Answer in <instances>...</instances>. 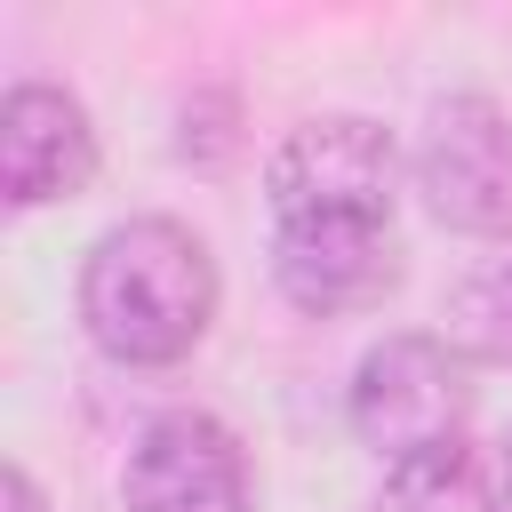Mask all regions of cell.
Returning a JSON list of instances; mask_svg holds the SVG:
<instances>
[{"label":"cell","mask_w":512,"mask_h":512,"mask_svg":"<svg viewBox=\"0 0 512 512\" xmlns=\"http://www.w3.org/2000/svg\"><path fill=\"white\" fill-rule=\"evenodd\" d=\"M464 416H472V360L448 336L400 328V336L368 344V360L352 376V432L384 464L464 448Z\"/></svg>","instance_id":"7a4b0ae2"},{"label":"cell","mask_w":512,"mask_h":512,"mask_svg":"<svg viewBox=\"0 0 512 512\" xmlns=\"http://www.w3.org/2000/svg\"><path fill=\"white\" fill-rule=\"evenodd\" d=\"M0 512H48V496L32 488V472H24V464H8V472H0Z\"/></svg>","instance_id":"8fae6325"},{"label":"cell","mask_w":512,"mask_h":512,"mask_svg":"<svg viewBox=\"0 0 512 512\" xmlns=\"http://www.w3.org/2000/svg\"><path fill=\"white\" fill-rule=\"evenodd\" d=\"M448 344L464 360L512 368V256H488L480 272L456 280V296H448Z\"/></svg>","instance_id":"9c48e42d"},{"label":"cell","mask_w":512,"mask_h":512,"mask_svg":"<svg viewBox=\"0 0 512 512\" xmlns=\"http://www.w3.org/2000/svg\"><path fill=\"white\" fill-rule=\"evenodd\" d=\"M368 512H512V496L472 448H440L416 464H384V488L368 496Z\"/></svg>","instance_id":"ba28073f"},{"label":"cell","mask_w":512,"mask_h":512,"mask_svg":"<svg viewBox=\"0 0 512 512\" xmlns=\"http://www.w3.org/2000/svg\"><path fill=\"white\" fill-rule=\"evenodd\" d=\"M216 320V256L176 216L112 224L80 264V328L120 368H176Z\"/></svg>","instance_id":"6da1fadb"},{"label":"cell","mask_w":512,"mask_h":512,"mask_svg":"<svg viewBox=\"0 0 512 512\" xmlns=\"http://www.w3.org/2000/svg\"><path fill=\"white\" fill-rule=\"evenodd\" d=\"M272 280L296 312H376L400 288V232L328 216V224H272Z\"/></svg>","instance_id":"8992f818"},{"label":"cell","mask_w":512,"mask_h":512,"mask_svg":"<svg viewBox=\"0 0 512 512\" xmlns=\"http://www.w3.org/2000/svg\"><path fill=\"white\" fill-rule=\"evenodd\" d=\"M176 152L192 160V168H232V152H240V104L224 96V88H200V96H184V112H176Z\"/></svg>","instance_id":"30bf717a"},{"label":"cell","mask_w":512,"mask_h":512,"mask_svg":"<svg viewBox=\"0 0 512 512\" xmlns=\"http://www.w3.org/2000/svg\"><path fill=\"white\" fill-rule=\"evenodd\" d=\"M264 192H272V224H328V216L392 224L400 144L360 112H320V120H304L272 144Z\"/></svg>","instance_id":"3957f363"},{"label":"cell","mask_w":512,"mask_h":512,"mask_svg":"<svg viewBox=\"0 0 512 512\" xmlns=\"http://www.w3.org/2000/svg\"><path fill=\"white\" fill-rule=\"evenodd\" d=\"M416 192L448 232H472V240L512 232V112L496 96H440L424 112Z\"/></svg>","instance_id":"277c9868"},{"label":"cell","mask_w":512,"mask_h":512,"mask_svg":"<svg viewBox=\"0 0 512 512\" xmlns=\"http://www.w3.org/2000/svg\"><path fill=\"white\" fill-rule=\"evenodd\" d=\"M88 176H96L88 104L72 88H48V80L8 88L0 96V200L8 208H48V200L88 192Z\"/></svg>","instance_id":"52a82bcc"},{"label":"cell","mask_w":512,"mask_h":512,"mask_svg":"<svg viewBox=\"0 0 512 512\" xmlns=\"http://www.w3.org/2000/svg\"><path fill=\"white\" fill-rule=\"evenodd\" d=\"M120 504L128 512H256L240 432L208 408L152 416L120 464Z\"/></svg>","instance_id":"5b68a950"},{"label":"cell","mask_w":512,"mask_h":512,"mask_svg":"<svg viewBox=\"0 0 512 512\" xmlns=\"http://www.w3.org/2000/svg\"><path fill=\"white\" fill-rule=\"evenodd\" d=\"M496 480H504V496H512V440H504V456H496Z\"/></svg>","instance_id":"7c38bea8"}]
</instances>
